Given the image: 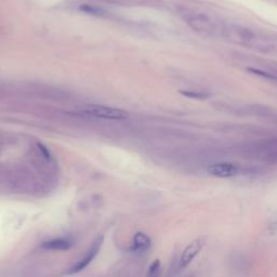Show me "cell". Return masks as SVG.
<instances>
[{
    "instance_id": "1",
    "label": "cell",
    "mask_w": 277,
    "mask_h": 277,
    "mask_svg": "<svg viewBox=\"0 0 277 277\" xmlns=\"http://www.w3.org/2000/svg\"><path fill=\"white\" fill-rule=\"evenodd\" d=\"M220 35L225 38V40L236 46L254 48L265 52L270 51L274 47V43L270 37L260 36V34L250 27L235 23V22L221 23Z\"/></svg>"
},
{
    "instance_id": "2",
    "label": "cell",
    "mask_w": 277,
    "mask_h": 277,
    "mask_svg": "<svg viewBox=\"0 0 277 277\" xmlns=\"http://www.w3.org/2000/svg\"><path fill=\"white\" fill-rule=\"evenodd\" d=\"M234 151L242 157L274 165L277 164V136L261 137L257 140L242 142Z\"/></svg>"
},
{
    "instance_id": "3",
    "label": "cell",
    "mask_w": 277,
    "mask_h": 277,
    "mask_svg": "<svg viewBox=\"0 0 277 277\" xmlns=\"http://www.w3.org/2000/svg\"><path fill=\"white\" fill-rule=\"evenodd\" d=\"M183 18L193 31L208 36L220 34L221 23L218 24L217 21L207 13L199 11H187L183 14Z\"/></svg>"
},
{
    "instance_id": "4",
    "label": "cell",
    "mask_w": 277,
    "mask_h": 277,
    "mask_svg": "<svg viewBox=\"0 0 277 277\" xmlns=\"http://www.w3.org/2000/svg\"><path fill=\"white\" fill-rule=\"evenodd\" d=\"M84 115L89 116V117L106 119V120H125L129 118L128 112L124 109L115 108L110 106H104V105H88L81 110Z\"/></svg>"
},
{
    "instance_id": "5",
    "label": "cell",
    "mask_w": 277,
    "mask_h": 277,
    "mask_svg": "<svg viewBox=\"0 0 277 277\" xmlns=\"http://www.w3.org/2000/svg\"><path fill=\"white\" fill-rule=\"evenodd\" d=\"M257 118L264 123L277 127V110L264 104H247V117Z\"/></svg>"
},
{
    "instance_id": "6",
    "label": "cell",
    "mask_w": 277,
    "mask_h": 277,
    "mask_svg": "<svg viewBox=\"0 0 277 277\" xmlns=\"http://www.w3.org/2000/svg\"><path fill=\"white\" fill-rule=\"evenodd\" d=\"M207 173L220 179H230L241 174L242 168L237 164L230 162H215L208 165Z\"/></svg>"
},
{
    "instance_id": "7",
    "label": "cell",
    "mask_w": 277,
    "mask_h": 277,
    "mask_svg": "<svg viewBox=\"0 0 277 277\" xmlns=\"http://www.w3.org/2000/svg\"><path fill=\"white\" fill-rule=\"evenodd\" d=\"M102 242H103V236L98 237L97 240L92 242L91 247L85 254V257L81 258L78 262H76L73 267L69 269V274H76V273H79L80 271L85 270L88 265L92 262V260L96 258L98 252L100 251V249H101Z\"/></svg>"
},
{
    "instance_id": "8",
    "label": "cell",
    "mask_w": 277,
    "mask_h": 277,
    "mask_svg": "<svg viewBox=\"0 0 277 277\" xmlns=\"http://www.w3.org/2000/svg\"><path fill=\"white\" fill-rule=\"evenodd\" d=\"M204 246H205L204 238H198V240L191 242L181 254V258L179 261V269L180 270L185 269L187 265L198 256L199 252H201L202 249L204 248Z\"/></svg>"
},
{
    "instance_id": "9",
    "label": "cell",
    "mask_w": 277,
    "mask_h": 277,
    "mask_svg": "<svg viewBox=\"0 0 277 277\" xmlns=\"http://www.w3.org/2000/svg\"><path fill=\"white\" fill-rule=\"evenodd\" d=\"M221 131L228 132V134L234 135H251V136H261L264 129L257 128L254 126H247V125H233V124H223L219 129Z\"/></svg>"
},
{
    "instance_id": "10",
    "label": "cell",
    "mask_w": 277,
    "mask_h": 277,
    "mask_svg": "<svg viewBox=\"0 0 277 277\" xmlns=\"http://www.w3.org/2000/svg\"><path fill=\"white\" fill-rule=\"evenodd\" d=\"M73 247V241L68 237L53 238L51 241H47L41 245V248L48 251H68Z\"/></svg>"
},
{
    "instance_id": "11",
    "label": "cell",
    "mask_w": 277,
    "mask_h": 277,
    "mask_svg": "<svg viewBox=\"0 0 277 277\" xmlns=\"http://www.w3.org/2000/svg\"><path fill=\"white\" fill-rule=\"evenodd\" d=\"M152 246V241L145 233L142 232H138L137 234L134 237V247L132 249L136 251H140V252H144L147 251L149 248Z\"/></svg>"
},
{
    "instance_id": "12",
    "label": "cell",
    "mask_w": 277,
    "mask_h": 277,
    "mask_svg": "<svg viewBox=\"0 0 277 277\" xmlns=\"http://www.w3.org/2000/svg\"><path fill=\"white\" fill-rule=\"evenodd\" d=\"M79 10L86 14H90L93 16H98V18H109L110 14L108 11L99 7V5L93 4H82L79 7Z\"/></svg>"
},
{
    "instance_id": "13",
    "label": "cell",
    "mask_w": 277,
    "mask_h": 277,
    "mask_svg": "<svg viewBox=\"0 0 277 277\" xmlns=\"http://www.w3.org/2000/svg\"><path fill=\"white\" fill-rule=\"evenodd\" d=\"M180 93L185 98L193 99V100H201V101H203V100H207L211 97V94H210L208 91L203 89H183V90H180Z\"/></svg>"
},
{
    "instance_id": "14",
    "label": "cell",
    "mask_w": 277,
    "mask_h": 277,
    "mask_svg": "<svg viewBox=\"0 0 277 277\" xmlns=\"http://www.w3.org/2000/svg\"><path fill=\"white\" fill-rule=\"evenodd\" d=\"M160 272H162V264H160L159 260H156V261H154L151 264V267H149L147 277H159Z\"/></svg>"
}]
</instances>
